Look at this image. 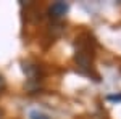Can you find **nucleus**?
Instances as JSON below:
<instances>
[{
  "mask_svg": "<svg viewBox=\"0 0 121 119\" xmlns=\"http://www.w3.org/2000/svg\"><path fill=\"white\" fill-rule=\"evenodd\" d=\"M29 118L31 119H50L47 114L40 113V111H31V113H29Z\"/></svg>",
  "mask_w": 121,
  "mask_h": 119,
  "instance_id": "obj_3",
  "label": "nucleus"
},
{
  "mask_svg": "<svg viewBox=\"0 0 121 119\" xmlns=\"http://www.w3.org/2000/svg\"><path fill=\"white\" fill-rule=\"evenodd\" d=\"M110 101H121V93H116V95H108L107 97Z\"/></svg>",
  "mask_w": 121,
  "mask_h": 119,
  "instance_id": "obj_4",
  "label": "nucleus"
},
{
  "mask_svg": "<svg viewBox=\"0 0 121 119\" xmlns=\"http://www.w3.org/2000/svg\"><path fill=\"white\" fill-rule=\"evenodd\" d=\"M0 119H2V111H0Z\"/></svg>",
  "mask_w": 121,
  "mask_h": 119,
  "instance_id": "obj_6",
  "label": "nucleus"
},
{
  "mask_svg": "<svg viewBox=\"0 0 121 119\" xmlns=\"http://www.w3.org/2000/svg\"><path fill=\"white\" fill-rule=\"evenodd\" d=\"M23 71H24V74L28 76L29 79H36L39 74V68L37 66H34V64H23Z\"/></svg>",
  "mask_w": 121,
  "mask_h": 119,
  "instance_id": "obj_2",
  "label": "nucleus"
},
{
  "mask_svg": "<svg viewBox=\"0 0 121 119\" xmlns=\"http://www.w3.org/2000/svg\"><path fill=\"white\" fill-rule=\"evenodd\" d=\"M5 89V79H3V76L0 74V90H3Z\"/></svg>",
  "mask_w": 121,
  "mask_h": 119,
  "instance_id": "obj_5",
  "label": "nucleus"
},
{
  "mask_svg": "<svg viewBox=\"0 0 121 119\" xmlns=\"http://www.w3.org/2000/svg\"><path fill=\"white\" fill-rule=\"evenodd\" d=\"M68 3L66 2H55V3H52L50 5V8H48V15L52 16V18H63L66 13H68Z\"/></svg>",
  "mask_w": 121,
  "mask_h": 119,
  "instance_id": "obj_1",
  "label": "nucleus"
}]
</instances>
